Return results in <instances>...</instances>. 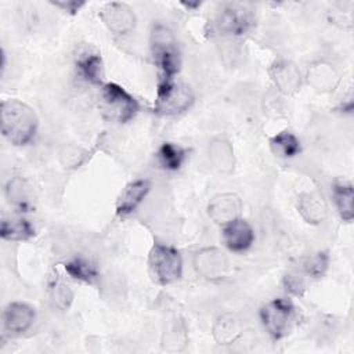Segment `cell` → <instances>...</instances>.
Returning a JSON list of instances; mask_svg holds the SVG:
<instances>
[{
	"label": "cell",
	"mask_w": 354,
	"mask_h": 354,
	"mask_svg": "<svg viewBox=\"0 0 354 354\" xmlns=\"http://www.w3.org/2000/svg\"><path fill=\"white\" fill-rule=\"evenodd\" d=\"M54 4L58 6V7H62L64 10L69 11V12H76L84 4V1H73V0H71V1H55Z\"/></svg>",
	"instance_id": "f546056e"
},
{
	"label": "cell",
	"mask_w": 354,
	"mask_h": 354,
	"mask_svg": "<svg viewBox=\"0 0 354 354\" xmlns=\"http://www.w3.org/2000/svg\"><path fill=\"white\" fill-rule=\"evenodd\" d=\"M82 76L91 84H101L104 79V66L100 54H86L76 61Z\"/></svg>",
	"instance_id": "44dd1931"
},
{
	"label": "cell",
	"mask_w": 354,
	"mask_h": 354,
	"mask_svg": "<svg viewBox=\"0 0 354 354\" xmlns=\"http://www.w3.org/2000/svg\"><path fill=\"white\" fill-rule=\"evenodd\" d=\"M333 198L340 217L344 221H351L354 217L353 185L350 183H336L333 185Z\"/></svg>",
	"instance_id": "7402d4cb"
},
{
	"label": "cell",
	"mask_w": 354,
	"mask_h": 354,
	"mask_svg": "<svg viewBox=\"0 0 354 354\" xmlns=\"http://www.w3.org/2000/svg\"><path fill=\"white\" fill-rule=\"evenodd\" d=\"M242 210V202L238 195L232 192L218 194L212 198L207 206L210 218L217 224H227L239 217Z\"/></svg>",
	"instance_id": "9c48e42d"
},
{
	"label": "cell",
	"mask_w": 354,
	"mask_h": 354,
	"mask_svg": "<svg viewBox=\"0 0 354 354\" xmlns=\"http://www.w3.org/2000/svg\"><path fill=\"white\" fill-rule=\"evenodd\" d=\"M297 199V209L307 223L318 224L325 218L326 209L319 196L311 192H304Z\"/></svg>",
	"instance_id": "ffe728a7"
},
{
	"label": "cell",
	"mask_w": 354,
	"mask_h": 354,
	"mask_svg": "<svg viewBox=\"0 0 354 354\" xmlns=\"http://www.w3.org/2000/svg\"><path fill=\"white\" fill-rule=\"evenodd\" d=\"M187 151L173 142H163L158 149V159L163 169L178 170L185 160Z\"/></svg>",
	"instance_id": "d4e9b609"
},
{
	"label": "cell",
	"mask_w": 354,
	"mask_h": 354,
	"mask_svg": "<svg viewBox=\"0 0 354 354\" xmlns=\"http://www.w3.org/2000/svg\"><path fill=\"white\" fill-rule=\"evenodd\" d=\"M151 51L153 61L159 68V82L173 80V76L180 69V51L177 40L167 26L162 24L153 25L151 32Z\"/></svg>",
	"instance_id": "7a4b0ae2"
},
{
	"label": "cell",
	"mask_w": 354,
	"mask_h": 354,
	"mask_svg": "<svg viewBox=\"0 0 354 354\" xmlns=\"http://www.w3.org/2000/svg\"><path fill=\"white\" fill-rule=\"evenodd\" d=\"M329 264V256L326 252H318L310 257L306 259L304 261V270L308 275L318 278L321 275H324V272L326 271Z\"/></svg>",
	"instance_id": "83f0119b"
},
{
	"label": "cell",
	"mask_w": 354,
	"mask_h": 354,
	"mask_svg": "<svg viewBox=\"0 0 354 354\" xmlns=\"http://www.w3.org/2000/svg\"><path fill=\"white\" fill-rule=\"evenodd\" d=\"M192 90L183 83L159 82L153 112L165 116H173L185 112L194 104Z\"/></svg>",
	"instance_id": "5b68a950"
},
{
	"label": "cell",
	"mask_w": 354,
	"mask_h": 354,
	"mask_svg": "<svg viewBox=\"0 0 354 354\" xmlns=\"http://www.w3.org/2000/svg\"><path fill=\"white\" fill-rule=\"evenodd\" d=\"M250 22V15L245 8L236 4H230L220 14L217 25L223 33L242 35L248 30Z\"/></svg>",
	"instance_id": "4fadbf2b"
},
{
	"label": "cell",
	"mask_w": 354,
	"mask_h": 354,
	"mask_svg": "<svg viewBox=\"0 0 354 354\" xmlns=\"http://www.w3.org/2000/svg\"><path fill=\"white\" fill-rule=\"evenodd\" d=\"M6 196L8 202L22 212L33 206V189L22 177H14L6 184Z\"/></svg>",
	"instance_id": "e0dca14e"
},
{
	"label": "cell",
	"mask_w": 354,
	"mask_h": 354,
	"mask_svg": "<svg viewBox=\"0 0 354 354\" xmlns=\"http://www.w3.org/2000/svg\"><path fill=\"white\" fill-rule=\"evenodd\" d=\"M48 293L54 304L61 310H66L73 299V292L57 272L48 278Z\"/></svg>",
	"instance_id": "484cf974"
},
{
	"label": "cell",
	"mask_w": 354,
	"mask_h": 354,
	"mask_svg": "<svg viewBox=\"0 0 354 354\" xmlns=\"http://www.w3.org/2000/svg\"><path fill=\"white\" fill-rule=\"evenodd\" d=\"M241 319L230 313L221 314L213 324V337L218 344H231L242 335Z\"/></svg>",
	"instance_id": "2e32d148"
},
{
	"label": "cell",
	"mask_w": 354,
	"mask_h": 354,
	"mask_svg": "<svg viewBox=\"0 0 354 354\" xmlns=\"http://www.w3.org/2000/svg\"><path fill=\"white\" fill-rule=\"evenodd\" d=\"M223 239L230 250L243 252L252 246L254 241V232L246 220L238 217L224 224Z\"/></svg>",
	"instance_id": "30bf717a"
},
{
	"label": "cell",
	"mask_w": 354,
	"mask_h": 354,
	"mask_svg": "<svg viewBox=\"0 0 354 354\" xmlns=\"http://www.w3.org/2000/svg\"><path fill=\"white\" fill-rule=\"evenodd\" d=\"M149 268L160 285H167L177 281L183 272V259L180 252L159 242H155L149 250Z\"/></svg>",
	"instance_id": "277c9868"
},
{
	"label": "cell",
	"mask_w": 354,
	"mask_h": 354,
	"mask_svg": "<svg viewBox=\"0 0 354 354\" xmlns=\"http://www.w3.org/2000/svg\"><path fill=\"white\" fill-rule=\"evenodd\" d=\"M270 75L274 83L277 84V87L286 94L295 93L300 87V83H301L300 71L290 61L282 59V61L274 62V65L270 69Z\"/></svg>",
	"instance_id": "5bb4252c"
},
{
	"label": "cell",
	"mask_w": 354,
	"mask_h": 354,
	"mask_svg": "<svg viewBox=\"0 0 354 354\" xmlns=\"http://www.w3.org/2000/svg\"><path fill=\"white\" fill-rule=\"evenodd\" d=\"M187 344V329L181 321H173L163 332L162 348L170 353L181 351Z\"/></svg>",
	"instance_id": "cb8c5ba5"
},
{
	"label": "cell",
	"mask_w": 354,
	"mask_h": 354,
	"mask_svg": "<svg viewBox=\"0 0 354 354\" xmlns=\"http://www.w3.org/2000/svg\"><path fill=\"white\" fill-rule=\"evenodd\" d=\"M307 80L318 91H330L336 87L339 77L330 64L318 61L310 66Z\"/></svg>",
	"instance_id": "ac0fdd59"
},
{
	"label": "cell",
	"mask_w": 354,
	"mask_h": 354,
	"mask_svg": "<svg viewBox=\"0 0 354 354\" xmlns=\"http://www.w3.org/2000/svg\"><path fill=\"white\" fill-rule=\"evenodd\" d=\"M100 18L105 26L116 35L129 33L136 25V17L131 8L124 3L118 1L105 4L100 12Z\"/></svg>",
	"instance_id": "ba28073f"
},
{
	"label": "cell",
	"mask_w": 354,
	"mask_h": 354,
	"mask_svg": "<svg viewBox=\"0 0 354 354\" xmlns=\"http://www.w3.org/2000/svg\"><path fill=\"white\" fill-rule=\"evenodd\" d=\"M151 189V181L147 178H138L129 183L120 192L116 202V214L124 217L133 213L137 206L144 201Z\"/></svg>",
	"instance_id": "7c38bea8"
},
{
	"label": "cell",
	"mask_w": 354,
	"mask_h": 354,
	"mask_svg": "<svg viewBox=\"0 0 354 354\" xmlns=\"http://www.w3.org/2000/svg\"><path fill=\"white\" fill-rule=\"evenodd\" d=\"M0 124L3 136L11 144L26 145L36 134L37 116L28 104L10 98L1 102Z\"/></svg>",
	"instance_id": "6da1fadb"
},
{
	"label": "cell",
	"mask_w": 354,
	"mask_h": 354,
	"mask_svg": "<svg viewBox=\"0 0 354 354\" xmlns=\"http://www.w3.org/2000/svg\"><path fill=\"white\" fill-rule=\"evenodd\" d=\"M295 307L293 304L286 299H274L268 301L261 310H260V318L261 322L268 332V335L274 340H279L283 337L289 328L290 322L293 319Z\"/></svg>",
	"instance_id": "8992f818"
},
{
	"label": "cell",
	"mask_w": 354,
	"mask_h": 354,
	"mask_svg": "<svg viewBox=\"0 0 354 354\" xmlns=\"http://www.w3.org/2000/svg\"><path fill=\"white\" fill-rule=\"evenodd\" d=\"M0 235L7 241H26L35 235V228L25 217H6L1 221Z\"/></svg>",
	"instance_id": "d6986e66"
},
{
	"label": "cell",
	"mask_w": 354,
	"mask_h": 354,
	"mask_svg": "<svg viewBox=\"0 0 354 354\" xmlns=\"http://www.w3.org/2000/svg\"><path fill=\"white\" fill-rule=\"evenodd\" d=\"M194 267L196 272L203 278L218 281L227 275L230 264L225 253L221 249L216 246H207L195 253Z\"/></svg>",
	"instance_id": "52a82bcc"
},
{
	"label": "cell",
	"mask_w": 354,
	"mask_h": 354,
	"mask_svg": "<svg viewBox=\"0 0 354 354\" xmlns=\"http://www.w3.org/2000/svg\"><path fill=\"white\" fill-rule=\"evenodd\" d=\"M209 159L213 167L221 174H230L234 170V149L228 140L216 137L209 144Z\"/></svg>",
	"instance_id": "9a60e30c"
},
{
	"label": "cell",
	"mask_w": 354,
	"mask_h": 354,
	"mask_svg": "<svg viewBox=\"0 0 354 354\" xmlns=\"http://www.w3.org/2000/svg\"><path fill=\"white\" fill-rule=\"evenodd\" d=\"M65 270L72 278L86 283H93L98 278V271L95 266L83 257H76L65 263Z\"/></svg>",
	"instance_id": "4316f807"
},
{
	"label": "cell",
	"mask_w": 354,
	"mask_h": 354,
	"mask_svg": "<svg viewBox=\"0 0 354 354\" xmlns=\"http://www.w3.org/2000/svg\"><path fill=\"white\" fill-rule=\"evenodd\" d=\"M35 308L22 301L10 303L3 315L4 329L12 335L26 332L35 321Z\"/></svg>",
	"instance_id": "8fae6325"
},
{
	"label": "cell",
	"mask_w": 354,
	"mask_h": 354,
	"mask_svg": "<svg viewBox=\"0 0 354 354\" xmlns=\"http://www.w3.org/2000/svg\"><path fill=\"white\" fill-rule=\"evenodd\" d=\"M100 109L105 119L115 123H127L137 115L140 105L122 86L106 83L101 90Z\"/></svg>",
	"instance_id": "3957f363"
},
{
	"label": "cell",
	"mask_w": 354,
	"mask_h": 354,
	"mask_svg": "<svg viewBox=\"0 0 354 354\" xmlns=\"http://www.w3.org/2000/svg\"><path fill=\"white\" fill-rule=\"evenodd\" d=\"M272 152L281 158H293L300 152V141L290 131H281L270 138Z\"/></svg>",
	"instance_id": "603a6c76"
},
{
	"label": "cell",
	"mask_w": 354,
	"mask_h": 354,
	"mask_svg": "<svg viewBox=\"0 0 354 354\" xmlns=\"http://www.w3.org/2000/svg\"><path fill=\"white\" fill-rule=\"evenodd\" d=\"M285 286H286V290H289L290 293H295V295H300L301 290L304 289V285L301 283L299 277H295V275L285 277Z\"/></svg>",
	"instance_id": "f1b7e54d"
}]
</instances>
